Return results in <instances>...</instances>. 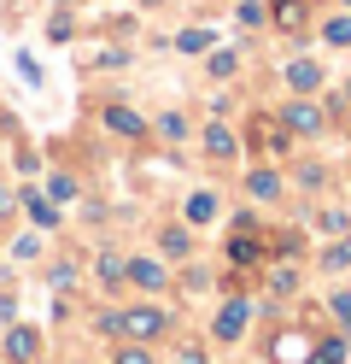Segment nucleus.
I'll return each mask as SVG.
<instances>
[{"label":"nucleus","instance_id":"6e6552de","mask_svg":"<svg viewBox=\"0 0 351 364\" xmlns=\"http://www.w3.org/2000/svg\"><path fill=\"white\" fill-rule=\"evenodd\" d=\"M129 277H135L140 288H164V282H170V270H164L158 259H129Z\"/></svg>","mask_w":351,"mask_h":364},{"label":"nucleus","instance_id":"423d86ee","mask_svg":"<svg viewBox=\"0 0 351 364\" xmlns=\"http://www.w3.org/2000/svg\"><path fill=\"white\" fill-rule=\"evenodd\" d=\"M211 329H217V341H240V329H246V300H228Z\"/></svg>","mask_w":351,"mask_h":364},{"label":"nucleus","instance_id":"aec40b11","mask_svg":"<svg viewBox=\"0 0 351 364\" xmlns=\"http://www.w3.org/2000/svg\"><path fill=\"white\" fill-rule=\"evenodd\" d=\"M111 364H152V353H147V347H117Z\"/></svg>","mask_w":351,"mask_h":364},{"label":"nucleus","instance_id":"5701e85b","mask_svg":"<svg viewBox=\"0 0 351 364\" xmlns=\"http://www.w3.org/2000/svg\"><path fill=\"white\" fill-rule=\"evenodd\" d=\"M351 264V241H340V247H328V270H345Z\"/></svg>","mask_w":351,"mask_h":364},{"label":"nucleus","instance_id":"f03ea898","mask_svg":"<svg viewBox=\"0 0 351 364\" xmlns=\"http://www.w3.org/2000/svg\"><path fill=\"white\" fill-rule=\"evenodd\" d=\"M123 329H129L135 341H152V335L170 329V317H164L158 306H135V311H123Z\"/></svg>","mask_w":351,"mask_h":364},{"label":"nucleus","instance_id":"1a4fd4ad","mask_svg":"<svg viewBox=\"0 0 351 364\" xmlns=\"http://www.w3.org/2000/svg\"><path fill=\"white\" fill-rule=\"evenodd\" d=\"M234 147H240V141H234V129H223V124L205 129V153L211 159H234Z\"/></svg>","mask_w":351,"mask_h":364},{"label":"nucleus","instance_id":"ddd939ff","mask_svg":"<svg viewBox=\"0 0 351 364\" xmlns=\"http://www.w3.org/2000/svg\"><path fill=\"white\" fill-rule=\"evenodd\" d=\"M228 259H234V264H257V259H264V247H257L252 235H234V241H228Z\"/></svg>","mask_w":351,"mask_h":364},{"label":"nucleus","instance_id":"412c9836","mask_svg":"<svg viewBox=\"0 0 351 364\" xmlns=\"http://www.w3.org/2000/svg\"><path fill=\"white\" fill-rule=\"evenodd\" d=\"M234 65H240L234 53H211V77H234Z\"/></svg>","mask_w":351,"mask_h":364},{"label":"nucleus","instance_id":"a878e982","mask_svg":"<svg viewBox=\"0 0 351 364\" xmlns=\"http://www.w3.org/2000/svg\"><path fill=\"white\" fill-rule=\"evenodd\" d=\"M182 364H205V353L199 347H182Z\"/></svg>","mask_w":351,"mask_h":364},{"label":"nucleus","instance_id":"dca6fc26","mask_svg":"<svg viewBox=\"0 0 351 364\" xmlns=\"http://www.w3.org/2000/svg\"><path fill=\"white\" fill-rule=\"evenodd\" d=\"M322 36H328V48H351V18H328Z\"/></svg>","mask_w":351,"mask_h":364},{"label":"nucleus","instance_id":"6ab92c4d","mask_svg":"<svg viewBox=\"0 0 351 364\" xmlns=\"http://www.w3.org/2000/svg\"><path fill=\"white\" fill-rule=\"evenodd\" d=\"M176 48H182V53H205V48H211V30H182Z\"/></svg>","mask_w":351,"mask_h":364},{"label":"nucleus","instance_id":"9d476101","mask_svg":"<svg viewBox=\"0 0 351 364\" xmlns=\"http://www.w3.org/2000/svg\"><path fill=\"white\" fill-rule=\"evenodd\" d=\"M23 212H30V218H35V230H53V223H59V212H53V200H41L35 188H30V194H23Z\"/></svg>","mask_w":351,"mask_h":364},{"label":"nucleus","instance_id":"7ed1b4c3","mask_svg":"<svg viewBox=\"0 0 351 364\" xmlns=\"http://www.w3.org/2000/svg\"><path fill=\"white\" fill-rule=\"evenodd\" d=\"M106 129H111V135H129V141H140V135H147V118H140L135 106H106Z\"/></svg>","mask_w":351,"mask_h":364},{"label":"nucleus","instance_id":"f257e3e1","mask_svg":"<svg viewBox=\"0 0 351 364\" xmlns=\"http://www.w3.org/2000/svg\"><path fill=\"white\" fill-rule=\"evenodd\" d=\"M269 353H275V364H311V353H316V341L304 335V329H281V335L269 341Z\"/></svg>","mask_w":351,"mask_h":364},{"label":"nucleus","instance_id":"0eeeda50","mask_svg":"<svg viewBox=\"0 0 351 364\" xmlns=\"http://www.w3.org/2000/svg\"><path fill=\"white\" fill-rule=\"evenodd\" d=\"M35 353H41V335H35V329H12V335H6V358H12V364H30Z\"/></svg>","mask_w":351,"mask_h":364},{"label":"nucleus","instance_id":"a211bd4d","mask_svg":"<svg viewBox=\"0 0 351 364\" xmlns=\"http://www.w3.org/2000/svg\"><path fill=\"white\" fill-rule=\"evenodd\" d=\"M123 277H129V264L117 259V253H106V259H100V282H106V288H117Z\"/></svg>","mask_w":351,"mask_h":364},{"label":"nucleus","instance_id":"20e7f679","mask_svg":"<svg viewBox=\"0 0 351 364\" xmlns=\"http://www.w3.org/2000/svg\"><path fill=\"white\" fill-rule=\"evenodd\" d=\"M287 88H293V95H316V88H322V65L316 59H293L287 65Z\"/></svg>","mask_w":351,"mask_h":364},{"label":"nucleus","instance_id":"4468645a","mask_svg":"<svg viewBox=\"0 0 351 364\" xmlns=\"http://www.w3.org/2000/svg\"><path fill=\"white\" fill-rule=\"evenodd\" d=\"M311 364H345V341H340V335H328V341H316V353H311Z\"/></svg>","mask_w":351,"mask_h":364},{"label":"nucleus","instance_id":"f3484780","mask_svg":"<svg viewBox=\"0 0 351 364\" xmlns=\"http://www.w3.org/2000/svg\"><path fill=\"white\" fill-rule=\"evenodd\" d=\"M158 135H164V141H187V118H182V112H164V118H158Z\"/></svg>","mask_w":351,"mask_h":364},{"label":"nucleus","instance_id":"2eb2a0df","mask_svg":"<svg viewBox=\"0 0 351 364\" xmlns=\"http://www.w3.org/2000/svg\"><path fill=\"white\" fill-rule=\"evenodd\" d=\"M217 218V194H194L187 200V223H211Z\"/></svg>","mask_w":351,"mask_h":364},{"label":"nucleus","instance_id":"393cba45","mask_svg":"<svg viewBox=\"0 0 351 364\" xmlns=\"http://www.w3.org/2000/svg\"><path fill=\"white\" fill-rule=\"evenodd\" d=\"M334 317H340V323H351V294H340V300H334Z\"/></svg>","mask_w":351,"mask_h":364},{"label":"nucleus","instance_id":"4be33fe9","mask_svg":"<svg viewBox=\"0 0 351 364\" xmlns=\"http://www.w3.org/2000/svg\"><path fill=\"white\" fill-rule=\"evenodd\" d=\"M164 253H176V259H187V235H182V230H164Z\"/></svg>","mask_w":351,"mask_h":364},{"label":"nucleus","instance_id":"f8f14e48","mask_svg":"<svg viewBox=\"0 0 351 364\" xmlns=\"http://www.w3.org/2000/svg\"><path fill=\"white\" fill-rule=\"evenodd\" d=\"M275 24L281 30H304V0H275Z\"/></svg>","mask_w":351,"mask_h":364},{"label":"nucleus","instance_id":"39448f33","mask_svg":"<svg viewBox=\"0 0 351 364\" xmlns=\"http://www.w3.org/2000/svg\"><path fill=\"white\" fill-rule=\"evenodd\" d=\"M281 118H287V129H293V135H316V129H322V112H316L311 100H293L287 112H281Z\"/></svg>","mask_w":351,"mask_h":364},{"label":"nucleus","instance_id":"b1692460","mask_svg":"<svg viewBox=\"0 0 351 364\" xmlns=\"http://www.w3.org/2000/svg\"><path fill=\"white\" fill-rule=\"evenodd\" d=\"M53 41H70V12H53Z\"/></svg>","mask_w":351,"mask_h":364},{"label":"nucleus","instance_id":"9b49d317","mask_svg":"<svg viewBox=\"0 0 351 364\" xmlns=\"http://www.w3.org/2000/svg\"><path fill=\"white\" fill-rule=\"evenodd\" d=\"M246 188H252V200H275V194H281V176H275V171H252Z\"/></svg>","mask_w":351,"mask_h":364}]
</instances>
